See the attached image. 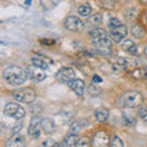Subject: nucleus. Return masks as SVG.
I'll return each instance as SVG.
<instances>
[{"label":"nucleus","instance_id":"f257e3e1","mask_svg":"<svg viewBox=\"0 0 147 147\" xmlns=\"http://www.w3.org/2000/svg\"><path fill=\"white\" fill-rule=\"evenodd\" d=\"M3 77L9 85L18 86L26 81L27 72L22 67L17 66V65H9L4 69Z\"/></svg>","mask_w":147,"mask_h":147},{"label":"nucleus","instance_id":"f03ea898","mask_svg":"<svg viewBox=\"0 0 147 147\" xmlns=\"http://www.w3.org/2000/svg\"><path fill=\"white\" fill-rule=\"evenodd\" d=\"M144 102V97L139 91H127L120 97V103L126 108H137Z\"/></svg>","mask_w":147,"mask_h":147},{"label":"nucleus","instance_id":"7ed1b4c3","mask_svg":"<svg viewBox=\"0 0 147 147\" xmlns=\"http://www.w3.org/2000/svg\"><path fill=\"white\" fill-rule=\"evenodd\" d=\"M92 43H93L96 52H97L99 55H102V57H110V55H112V53H113L112 42H110V39L108 37L92 39Z\"/></svg>","mask_w":147,"mask_h":147},{"label":"nucleus","instance_id":"20e7f679","mask_svg":"<svg viewBox=\"0 0 147 147\" xmlns=\"http://www.w3.org/2000/svg\"><path fill=\"white\" fill-rule=\"evenodd\" d=\"M12 97L20 103H28L30 104L32 102H34L37 94H36V91L33 88H31V87H25V88H20L17 91H13Z\"/></svg>","mask_w":147,"mask_h":147},{"label":"nucleus","instance_id":"39448f33","mask_svg":"<svg viewBox=\"0 0 147 147\" xmlns=\"http://www.w3.org/2000/svg\"><path fill=\"white\" fill-rule=\"evenodd\" d=\"M4 112L7 117H10L12 119H16V120H21L24 119L26 115V110L24 107H21L18 103H7L5 105V109Z\"/></svg>","mask_w":147,"mask_h":147},{"label":"nucleus","instance_id":"423d86ee","mask_svg":"<svg viewBox=\"0 0 147 147\" xmlns=\"http://www.w3.org/2000/svg\"><path fill=\"white\" fill-rule=\"evenodd\" d=\"M86 26H87L86 22L82 21L81 18L77 16H69L65 18V21H64V27L72 32H80L82 30H85Z\"/></svg>","mask_w":147,"mask_h":147},{"label":"nucleus","instance_id":"0eeeda50","mask_svg":"<svg viewBox=\"0 0 147 147\" xmlns=\"http://www.w3.org/2000/svg\"><path fill=\"white\" fill-rule=\"evenodd\" d=\"M110 145V137L109 134L104 130H99L92 137V146L94 147H105Z\"/></svg>","mask_w":147,"mask_h":147},{"label":"nucleus","instance_id":"6e6552de","mask_svg":"<svg viewBox=\"0 0 147 147\" xmlns=\"http://www.w3.org/2000/svg\"><path fill=\"white\" fill-rule=\"evenodd\" d=\"M26 72H27V77H30L31 80H33L36 82H40L47 77V75H45L44 71H43V69L36 66V65H33V64L30 65V66H27Z\"/></svg>","mask_w":147,"mask_h":147},{"label":"nucleus","instance_id":"1a4fd4ad","mask_svg":"<svg viewBox=\"0 0 147 147\" xmlns=\"http://www.w3.org/2000/svg\"><path fill=\"white\" fill-rule=\"evenodd\" d=\"M57 80L59 82H61V84H69L71 80L75 79V71H74L72 67H61L60 70L57 72Z\"/></svg>","mask_w":147,"mask_h":147},{"label":"nucleus","instance_id":"9d476101","mask_svg":"<svg viewBox=\"0 0 147 147\" xmlns=\"http://www.w3.org/2000/svg\"><path fill=\"white\" fill-rule=\"evenodd\" d=\"M40 130H42V118L33 117L30 121L28 126V135L33 139H37L40 135Z\"/></svg>","mask_w":147,"mask_h":147},{"label":"nucleus","instance_id":"9b49d317","mask_svg":"<svg viewBox=\"0 0 147 147\" xmlns=\"http://www.w3.org/2000/svg\"><path fill=\"white\" fill-rule=\"evenodd\" d=\"M126 36H127V27L125 25H120L117 28L110 30V38L115 43H120Z\"/></svg>","mask_w":147,"mask_h":147},{"label":"nucleus","instance_id":"f8f14e48","mask_svg":"<svg viewBox=\"0 0 147 147\" xmlns=\"http://www.w3.org/2000/svg\"><path fill=\"white\" fill-rule=\"evenodd\" d=\"M31 61L33 65L38 66L40 69H43V70H45V69H48L50 64H53V60L48 57H45V55L43 54H38V55H34V57H32Z\"/></svg>","mask_w":147,"mask_h":147},{"label":"nucleus","instance_id":"ddd939ff","mask_svg":"<svg viewBox=\"0 0 147 147\" xmlns=\"http://www.w3.org/2000/svg\"><path fill=\"white\" fill-rule=\"evenodd\" d=\"M67 85L76 93V96H79V97H82V96H84L85 88H86V85H85L84 80H81V79H74V80H71L70 82H69Z\"/></svg>","mask_w":147,"mask_h":147},{"label":"nucleus","instance_id":"4468645a","mask_svg":"<svg viewBox=\"0 0 147 147\" xmlns=\"http://www.w3.org/2000/svg\"><path fill=\"white\" fill-rule=\"evenodd\" d=\"M123 49L125 50V52L127 53H130L131 55H137L139 54V49H137V45L132 42L131 39H125L123 42Z\"/></svg>","mask_w":147,"mask_h":147},{"label":"nucleus","instance_id":"2eb2a0df","mask_svg":"<svg viewBox=\"0 0 147 147\" xmlns=\"http://www.w3.org/2000/svg\"><path fill=\"white\" fill-rule=\"evenodd\" d=\"M42 130L45 134H52L55 130V123L50 118H42Z\"/></svg>","mask_w":147,"mask_h":147},{"label":"nucleus","instance_id":"dca6fc26","mask_svg":"<svg viewBox=\"0 0 147 147\" xmlns=\"http://www.w3.org/2000/svg\"><path fill=\"white\" fill-rule=\"evenodd\" d=\"M130 33L135 37V38H144L145 34H146V30H145V27L140 25V24H135L134 26L131 27V30H130Z\"/></svg>","mask_w":147,"mask_h":147},{"label":"nucleus","instance_id":"f3484780","mask_svg":"<svg viewBox=\"0 0 147 147\" xmlns=\"http://www.w3.org/2000/svg\"><path fill=\"white\" fill-rule=\"evenodd\" d=\"M79 140H80L79 134H77V132L71 131L70 134H69V135L65 137V139H64L63 145H64V146H76L77 142H79Z\"/></svg>","mask_w":147,"mask_h":147},{"label":"nucleus","instance_id":"a211bd4d","mask_svg":"<svg viewBox=\"0 0 147 147\" xmlns=\"http://www.w3.org/2000/svg\"><path fill=\"white\" fill-rule=\"evenodd\" d=\"M108 117H109V110L105 109V108H98V109L94 112V118H96V120L99 121V123H104V121L108 119Z\"/></svg>","mask_w":147,"mask_h":147},{"label":"nucleus","instance_id":"6ab92c4d","mask_svg":"<svg viewBox=\"0 0 147 147\" xmlns=\"http://www.w3.org/2000/svg\"><path fill=\"white\" fill-rule=\"evenodd\" d=\"M25 145V139L22 137L20 134H12V137L9 140L7 146H12V147H17V146H24Z\"/></svg>","mask_w":147,"mask_h":147},{"label":"nucleus","instance_id":"aec40b11","mask_svg":"<svg viewBox=\"0 0 147 147\" xmlns=\"http://www.w3.org/2000/svg\"><path fill=\"white\" fill-rule=\"evenodd\" d=\"M130 76L134 77L136 80H144V79H147V70L144 67H137L135 70H132L130 72Z\"/></svg>","mask_w":147,"mask_h":147},{"label":"nucleus","instance_id":"412c9836","mask_svg":"<svg viewBox=\"0 0 147 147\" xmlns=\"http://www.w3.org/2000/svg\"><path fill=\"white\" fill-rule=\"evenodd\" d=\"M88 34H90V37H91L92 39H96V38H104V37H108V33L105 32V30L99 28V27H96V28L91 30Z\"/></svg>","mask_w":147,"mask_h":147},{"label":"nucleus","instance_id":"4be33fe9","mask_svg":"<svg viewBox=\"0 0 147 147\" xmlns=\"http://www.w3.org/2000/svg\"><path fill=\"white\" fill-rule=\"evenodd\" d=\"M77 11H79V15H81L82 17H90L92 13V7L90 4H84L77 9Z\"/></svg>","mask_w":147,"mask_h":147},{"label":"nucleus","instance_id":"5701e85b","mask_svg":"<svg viewBox=\"0 0 147 147\" xmlns=\"http://www.w3.org/2000/svg\"><path fill=\"white\" fill-rule=\"evenodd\" d=\"M127 66H129V61L125 58H118L117 63L114 64V69L115 70H126Z\"/></svg>","mask_w":147,"mask_h":147},{"label":"nucleus","instance_id":"b1692460","mask_svg":"<svg viewBox=\"0 0 147 147\" xmlns=\"http://www.w3.org/2000/svg\"><path fill=\"white\" fill-rule=\"evenodd\" d=\"M123 121L127 126H134L135 124H136V119H135V117H132L131 114L123 113Z\"/></svg>","mask_w":147,"mask_h":147},{"label":"nucleus","instance_id":"393cba45","mask_svg":"<svg viewBox=\"0 0 147 147\" xmlns=\"http://www.w3.org/2000/svg\"><path fill=\"white\" fill-rule=\"evenodd\" d=\"M88 22H90L91 25H94V26L99 25L100 22H102V15H100L99 12L94 13V15H91V16L88 17Z\"/></svg>","mask_w":147,"mask_h":147},{"label":"nucleus","instance_id":"a878e982","mask_svg":"<svg viewBox=\"0 0 147 147\" xmlns=\"http://www.w3.org/2000/svg\"><path fill=\"white\" fill-rule=\"evenodd\" d=\"M109 146H112V147H124V142L118 135H114L113 139L110 140V145Z\"/></svg>","mask_w":147,"mask_h":147},{"label":"nucleus","instance_id":"bb28decb","mask_svg":"<svg viewBox=\"0 0 147 147\" xmlns=\"http://www.w3.org/2000/svg\"><path fill=\"white\" fill-rule=\"evenodd\" d=\"M137 115L146 120V119H147V105L141 104V105L137 107Z\"/></svg>","mask_w":147,"mask_h":147},{"label":"nucleus","instance_id":"cd10ccee","mask_svg":"<svg viewBox=\"0 0 147 147\" xmlns=\"http://www.w3.org/2000/svg\"><path fill=\"white\" fill-rule=\"evenodd\" d=\"M121 25V22H120V20L119 18H117V17H112L109 20V22H108V27L110 30H113V28H117V27H119Z\"/></svg>","mask_w":147,"mask_h":147},{"label":"nucleus","instance_id":"c85d7f7f","mask_svg":"<svg viewBox=\"0 0 147 147\" xmlns=\"http://www.w3.org/2000/svg\"><path fill=\"white\" fill-rule=\"evenodd\" d=\"M136 16H137V12H136L135 9H130V10H127V12H126V18L127 20H134V18H136Z\"/></svg>","mask_w":147,"mask_h":147},{"label":"nucleus","instance_id":"c756f323","mask_svg":"<svg viewBox=\"0 0 147 147\" xmlns=\"http://www.w3.org/2000/svg\"><path fill=\"white\" fill-rule=\"evenodd\" d=\"M39 43L44 44V45H53V44H55V40L54 39H49V38H40Z\"/></svg>","mask_w":147,"mask_h":147},{"label":"nucleus","instance_id":"7c9ffc66","mask_svg":"<svg viewBox=\"0 0 147 147\" xmlns=\"http://www.w3.org/2000/svg\"><path fill=\"white\" fill-rule=\"evenodd\" d=\"M43 146H61V144H57V142H55L54 140H47V141H44L43 144H42Z\"/></svg>","mask_w":147,"mask_h":147},{"label":"nucleus","instance_id":"2f4dec72","mask_svg":"<svg viewBox=\"0 0 147 147\" xmlns=\"http://www.w3.org/2000/svg\"><path fill=\"white\" fill-rule=\"evenodd\" d=\"M21 129H22V123H17V125L13 126L11 131H12V134H17V132L21 131Z\"/></svg>","mask_w":147,"mask_h":147},{"label":"nucleus","instance_id":"473e14b6","mask_svg":"<svg viewBox=\"0 0 147 147\" xmlns=\"http://www.w3.org/2000/svg\"><path fill=\"white\" fill-rule=\"evenodd\" d=\"M88 145H90V144H88V140H87V139H80L76 146L81 147V146H88Z\"/></svg>","mask_w":147,"mask_h":147},{"label":"nucleus","instance_id":"72a5a7b5","mask_svg":"<svg viewBox=\"0 0 147 147\" xmlns=\"http://www.w3.org/2000/svg\"><path fill=\"white\" fill-rule=\"evenodd\" d=\"M142 21H144V25L147 28V10H145L144 13H142Z\"/></svg>","mask_w":147,"mask_h":147},{"label":"nucleus","instance_id":"f704fd0d","mask_svg":"<svg viewBox=\"0 0 147 147\" xmlns=\"http://www.w3.org/2000/svg\"><path fill=\"white\" fill-rule=\"evenodd\" d=\"M93 82L94 84H97V82H102V77H99L98 75H94L93 76Z\"/></svg>","mask_w":147,"mask_h":147},{"label":"nucleus","instance_id":"c9c22d12","mask_svg":"<svg viewBox=\"0 0 147 147\" xmlns=\"http://www.w3.org/2000/svg\"><path fill=\"white\" fill-rule=\"evenodd\" d=\"M144 54H145V58L147 59V47L145 48V52H144Z\"/></svg>","mask_w":147,"mask_h":147},{"label":"nucleus","instance_id":"e433bc0d","mask_svg":"<svg viewBox=\"0 0 147 147\" xmlns=\"http://www.w3.org/2000/svg\"><path fill=\"white\" fill-rule=\"evenodd\" d=\"M140 1H141L142 4H145V5H147V0H140Z\"/></svg>","mask_w":147,"mask_h":147},{"label":"nucleus","instance_id":"4c0bfd02","mask_svg":"<svg viewBox=\"0 0 147 147\" xmlns=\"http://www.w3.org/2000/svg\"><path fill=\"white\" fill-rule=\"evenodd\" d=\"M30 4H31V0H26V5H27V6H28V5H30Z\"/></svg>","mask_w":147,"mask_h":147},{"label":"nucleus","instance_id":"58836bf2","mask_svg":"<svg viewBox=\"0 0 147 147\" xmlns=\"http://www.w3.org/2000/svg\"><path fill=\"white\" fill-rule=\"evenodd\" d=\"M146 123H147V119H146Z\"/></svg>","mask_w":147,"mask_h":147}]
</instances>
